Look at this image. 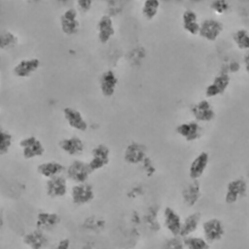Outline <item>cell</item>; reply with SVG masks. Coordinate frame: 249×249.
Returning <instances> with one entry per match:
<instances>
[{
    "instance_id": "e0dca14e",
    "label": "cell",
    "mask_w": 249,
    "mask_h": 249,
    "mask_svg": "<svg viewBox=\"0 0 249 249\" xmlns=\"http://www.w3.org/2000/svg\"><path fill=\"white\" fill-rule=\"evenodd\" d=\"M60 148L70 156L81 154L84 149L82 140L78 137L72 136L61 140L59 143Z\"/></svg>"
},
{
    "instance_id": "f1b7e54d",
    "label": "cell",
    "mask_w": 249,
    "mask_h": 249,
    "mask_svg": "<svg viewBox=\"0 0 249 249\" xmlns=\"http://www.w3.org/2000/svg\"><path fill=\"white\" fill-rule=\"evenodd\" d=\"M234 40L242 49H249V35L246 31H238L234 35Z\"/></svg>"
},
{
    "instance_id": "44dd1931",
    "label": "cell",
    "mask_w": 249,
    "mask_h": 249,
    "mask_svg": "<svg viewBox=\"0 0 249 249\" xmlns=\"http://www.w3.org/2000/svg\"><path fill=\"white\" fill-rule=\"evenodd\" d=\"M229 78L225 74H221L215 78L213 82L206 89V94L212 97L221 93L224 91L229 84Z\"/></svg>"
},
{
    "instance_id": "9c48e42d",
    "label": "cell",
    "mask_w": 249,
    "mask_h": 249,
    "mask_svg": "<svg viewBox=\"0 0 249 249\" xmlns=\"http://www.w3.org/2000/svg\"><path fill=\"white\" fill-rule=\"evenodd\" d=\"M40 60L36 57L24 58L14 66L13 72L18 77H27L35 72L39 67Z\"/></svg>"
},
{
    "instance_id": "cb8c5ba5",
    "label": "cell",
    "mask_w": 249,
    "mask_h": 249,
    "mask_svg": "<svg viewBox=\"0 0 249 249\" xmlns=\"http://www.w3.org/2000/svg\"><path fill=\"white\" fill-rule=\"evenodd\" d=\"M183 239L186 249H210V244L204 237L192 235Z\"/></svg>"
},
{
    "instance_id": "8992f818",
    "label": "cell",
    "mask_w": 249,
    "mask_h": 249,
    "mask_svg": "<svg viewBox=\"0 0 249 249\" xmlns=\"http://www.w3.org/2000/svg\"><path fill=\"white\" fill-rule=\"evenodd\" d=\"M164 225L172 236H180L182 220L179 214L170 207L166 208L163 213Z\"/></svg>"
},
{
    "instance_id": "603a6c76",
    "label": "cell",
    "mask_w": 249,
    "mask_h": 249,
    "mask_svg": "<svg viewBox=\"0 0 249 249\" xmlns=\"http://www.w3.org/2000/svg\"><path fill=\"white\" fill-rule=\"evenodd\" d=\"M208 161V155L203 152L198 156L193 162L190 168L192 177L196 178L200 177L206 167Z\"/></svg>"
},
{
    "instance_id": "4316f807",
    "label": "cell",
    "mask_w": 249,
    "mask_h": 249,
    "mask_svg": "<svg viewBox=\"0 0 249 249\" xmlns=\"http://www.w3.org/2000/svg\"><path fill=\"white\" fill-rule=\"evenodd\" d=\"M82 225L86 230L97 231L103 228L105 225V221L101 218L90 216L87 217L84 220Z\"/></svg>"
},
{
    "instance_id": "ba28073f",
    "label": "cell",
    "mask_w": 249,
    "mask_h": 249,
    "mask_svg": "<svg viewBox=\"0 0 249 249\" xmlns=\"http://www.w3.org/2000/svg\"><path fill=\"white\" fill-rule=\"evenodd\" d=\"M46 194L52 198L64 196L68 190L67 183L65 178L57 176L49 178L46 184Z\"/></svg>"
},
{
    "instance_id": "7402d4cb",
    "label": "cell",
    "mask_w": 249,
    "mask_h": 249,
    "mask_svg": "<svg viewBox=\"0 0 249 249\" xmlns=\"http://www.w3.org/2000/svg\"><path fill=\"white\" fill-rule=\"evenodd\" d=\"M193 110L196 117L201 120L209 121L214 116V112L211 105L205 100L199 102Z\"/></svg>"
},
{
    "instance_id": "277c9868",
    "label": "cell",
    "mask_w": 249,
    "mask_h": 249,
    "mask_svg": "<svg viewBox=\"0 0 249 249\" xmlns=\"http://www.w3.org/2000/svg\"><path fill=\"white\" fill-rule=\"evenodd\" d=\"M92 172L88 163L80 160L73 161L67 170L68 177L78 184L85 183Z\"/></svg>"
},
{
    "instance_id": "5b68a950",
    "label": "cell",
    "mask_w": 249,
    "mask_h": 249,
    "mask_svg": "<svg viewBox=\"0 0 249 249\" xmlns=\"http://www.w3.org/2000/svg\"><path fill=\"white\" fill-rule=\"evenodd\" d=\"M60 24L61 30L65 34L68 35L75 34L80 27L77 10L71 7L65 10L60 16Z\"/></svg>"
},
{
    "instance_id": "8fae6325",
    "label": "cell",
    "mask_w": 249,
    "mask_h": 249,
    "mask_svg": "<svg viewBox=\"0 0 249 249\" xmlns=\"http://www.w3.org/2000/svg\"><path fill=\"white\" fill-rule=\"evenodd\" d=\"M247 192L246 182L242 179H236L230 182L225 195V201L232 204L244 197Z\"/></svg>"
},
{
    "instance_id": "f546056e",
    "label": "cell",
    "mask_w": 249,
    "mask_h": 249,
    "mask_svg": "<svg viewBox=\"0 0 249 249\" xmlns=\"http://www.w3.org/2000/svg\"><path fill=\"white\" fill-rule=\"evenodd\" d=\"M164 249H186L183 238L180 236H172L167 241Z\"/></svg>"
},
{
    "instance_id": "6da1fadb",
    "label": "cell",
    "mask_w": 249,
    "mask_h": 249,
    "mask_svg": "<svg viewBox=\"0 0 249 249\" xmlns=\"http://www.w3.org/2000/svg\"><path fill=\"white\" fill-rule=\"evenodd\" d=\"M202 229L203 237L210 243L217 242L223 237L225 228L222 222L218 218H209L203 223Z\"/></svg>"
},
{
    "instance_id": "1f68e13d",
    "label": "cell",
    "mask_w": 249,
    "mask_h": 249,
    "mask_svg": "<svg viewBox=\"0 0 249 249\" xmlns=\"http://www.w3.org/2000/svg\"><path fill=\"white\" fill-rule=\"evenodd\" d=\"M92 5L91 0H79L77 1V6L79 9L84 12L90 10Z\"/></svg>"
},
{
    "instance_id": "ac0fdd59",
    "label": "cell",
    "mask_w": 249,
    "mask_h": 249,
    "mask_svg": "<svg viewBox=\"0 0 249 249\" xmlns=\"http://www.w3.org/2000/svg\"><path fill=\"white\" fill-rule=\"evenodd\" d=\"M201 219V213L195 212L182 220L180 236L185 238L192 235L198 228Z\"/></svg>"
},
{
    "instance_id": "5bb4252c",
    "label": "cell",
    "mask_w": 249,
    "mask_h": 249,
    "mask_svg": "<svg viewBox=\"0 0 249 249\" xmlns=\"http://www.w3.org/2000/svg\"><path fill=\"white\" fill-rule=\"evenodd\" d=\"M61 218L57 213L49 211L38 213L36 218V225L40 230H49L57 226Z\"/></svg>"
},
{
    "instance_id": "52a82bcc",
    "label": "cell",
    "mask_w": 249,
    "mask_h": 249,
    "mask_svg": "<svg viewBox=\"0 0 249 249\" xmlns=\"http://www.w3.org/2000/svg\"><path fill=\"white\" fill-rule=\"evenodd\" d=\"M63 113L71 127L80 132H85L88 129V123L78 110L72 107H66L64 108Z\"/></svg>"
},
{
    "instance_id": "484cf974",
    "label": "cell",
    "mask_w": 249,
    "mask_h": 249,
    "mask_svg": "<svg viewBox=\"0 0 249 249\" xmlns=\"http://www.w3.org/2000/svg\"><path fill=\"white\" fill-rule=\"evenodd\" d=\"M18 42V37L14 33L9 30H4L0 35V48L9 49L15 47Z\"/></svg>"
},
{
    "instance_id": "3957f363",
    "label": "cell",
    "mask_w": 249,
    "mask_h": 249,
    "mask_svg": "<svg viewBox=\"0 0 249 249\" xmlns=\"http://www.w3.org/2000/svg\"><path fill=\"white\" fill-rule=\"evenodd\" d=\"M93 187L89 183H79L74 186L71 191V198L73 204L82 206L90 203L94 198Z\"/></svg>"
},
{
    "instance_id": "4fadbf2b",
    "label": "cell",
    "mask_w": 249,
    "mask_h": 249,
    "mask_svg": "<svg viewBox=\"0 0 249 249\" xmlns=\"http://www.w3.org/2000/svg\"><path fill=\"white\" fill-rule=\"evenodd\" d=\"M47 238L42 230L37 228L26 233L23 237L24 244L30 249H43L47 243Z\"/></svg>"
},
{
    "instance_id": "4dcf8cb0",
    "label": "cell",
    "mask_w": 249,
    "mask_h": 249,
    "mask_svg": "<svg viewBox=\"0 0 249 249\" xmlns=\"http://www.w3.org/2000/svg\"><path fill=\"white\" fill-rule=\"evenodd\" d=\"M212 8L218 13H222L229 8V5L225 1H215L212 4Z\"/></svg>"
},
{
    "instance_id": "7a4b0ae2",
    "label": "cell",
    "mask_w": 249,
    "mask_h": 249,
    "mask_svg": "<svg viewBox=\"0 0 249 249\" xmlns=\"http://www.w3.org/2000/svg\"><path fill=\"white\" fill-rule=\"evenodd\" d=\"M19 145L23 157L30 160L41 157L45 152V148L41 142L34 136H30L21 140Z\"/></svg>"
},
{
    "instance_id": "d6986e66",
    "label": "cell",
    "mask_w": 249,
    "mask_h": 249,
    "mask_svg": "<svg viewBox=\"0 0 249 249\" xmlns=\"http://www.w3.org/2000/svg\"><path fill=\"white\" fill-rule=\"evenodd\" d=\"M64 169L65 167L62 164L55 161L41 163L37 167V171L39 175L49 178L58 176Z\"/></svg>"
},
{
    "instance_id": "9a60e30c",
    "label": "cell",
    "mask_w": 249,
    "mask_h": 249,
    "mask_svg": "<svg viewBox=\"0 0 249 249\" xmlns=\"http://www.w3.org/2000/svg\"><path fill=\"white\" fill-rule=\"evenodd\" d=\"M118 79L111 70L104 72L100 79V89L102 94L106 97H110L115 93Z\"/></svg>"
},
{
    "instance_id": "30bf717a",
    "label": "cell",
    "mask_w": 249,
    "mask_h": 249,
    "mask_svg": "<svg viewBox=\"0 0 249 249\" xmlns=\"http://www.w3.org/2000/svg\"><path fill=\"white\" fill-rule=\"evenodd\" d=\"M91 158L88 163L93 172L105 166L108 161L109 151L103 144H99L94 147L91 151Z\"/></svg>"
},
{
    "instance_id": "7c38bea8",
    "label": "cell",
    "mask_w": 249,
    "mask_h": 249,
    "mask_svg": "<svg viewBox=\"0 0 249 249\" xmlns=\"http://www.w3.org/2000/svg\"><path fill=\"white\" fill-rule=\"evenodd\" d=\"M97 29L99 41L102 43L107 42L115 31L111 17L108 15L102 16L97 22Z\"/></svg>"
},
{
    "instance_id": "836d02e7",
    "label": "cell",
    "mask_w": 249,
    "mask_h": 249,
    "mask_svg": "<svg viewBox=\"0 0 249 249\" xmlns=\"http://www.w3.org/2000/svg\"><path fill=\"white\" fill-rule=\"evenodd\" d=\"M247 62H246L248 63V65H247V67L248 68L247 70L249 71V58L248 57L247 59Z\"/></svg>"
},
{
    "instance_id": "ffe728a7",
    "label": "cell",
    "mask_w": 249,
    "mask_h": 249,
    "mask_svg": "<svg viewBox=\"0 0 249 249\" xmlns=\"http://www.w3.org/2000/svg\"><path fill=\"white\" fill-rule=\"evenodd\" d=\"M182 25L184 29L192 35L199 33L200 24L197 21L196 13L192 10H186L182 16Z\"/></svg>"
},
{
    "instance_id": "d6a6232c",
    "label": "cell",
    "mask_w": 249,
    "mask_h": 249,
    "mask_svg": "<svg viewBox=\"0 0 249 249\" xmlns=\"http://www.w3.org/2000/svg\"><path fill=\"white\" fill-rule=\"evenodd\" d=\"M71 242L68 238H64L60 240L53 249H70Z\"/></svg>"
},
{
    "instance_id": "d4e9b609",
    "label": "cell",
    "mask_w": 249,
    "mask_h": 249,
    "mask_svg": "<svg viewBox=\"0 0 249 249\" xmlns=\"http://www.w3.org/2000/svg\"><path fill=\"white\" fill-rule=\"evenodd\" d=\"M160 7V3L159 0H145L142 6V14L146 19L152 20L158 14Z\"/></svg>"
},
{
    "instance_id": "2e32d148",
    "label": "cell",
    "mask_w": 249,
    "mask_h": 249,
    "mask_svg": "<svg viewBox=\"0 0 249 249\" xmlns=\"http://www.w3.org/2000/svg\"><path fill=\"white\" fill-rule=\"evenodd\" d=\"M222 24L215 20L209 19L200 24L199 34L209 40H214L222 31Z\"/></svg>"
},
{
    "instance_id": "83f0119b",
    "label": "cell",
    "mask_w": 249,
    "mask_h": 249,
    "mask_svg": "<svg viewBox=\"0 0 249 249\" xmlns=\"http://www.w3.org/2000/svg\"><path fill=\"white\" fill-rule=\"evenodd\" d=\"M13 136L8 131L0 129V154H7L12 145Z\"/></svg>"
}]
</instances>
